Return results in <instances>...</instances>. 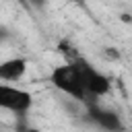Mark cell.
I'll return each mask as SVG.
<instances>
[{"instance_id":"2","label":"cell","mask_w":132,"mask_h":132,"mask_svg":"<svg viewBox=\"0 0 132 132\" xmlns=\"http://www.w3.org/2000/svg\"><path fill=\"white\" fill-rule=\"evenodd\" d=\"M78 68L80 80H82V89L87 93V101H97L99 97H105L111 91V80L107 74H103L99 68H95L89 60L85 58H74L72 60Z\"/></svg>"},{"instance_id":"4","label":"cell","mask_w":132,"mask_h":132,"mask_svg":"<svg viewBox=\"0 0 132 132\" xmlns=\"http://www.w3.org/2000/svg\"><path fill=\"white\" fill-rule=\"evenodd\" d=\"M33 105V95L27 89L8 85V82H0V109L23 116L31 109Z\"/></svg>"},{"instance_id":"3","label":"cell","mask_w":132,"mask_h":132,"mask_svg":"<svg viewBox=\"0 0 132 132\" xmlns=\"http://www.w3.org/2000/svg\"><path fill=\"white\" fill-rule=\"evenodd\" d=\"M82 107H85V116L89 118V122L93 126H97L99 130H103V132H124L126 130V124L116 109L103 107L97 101H85Z\"/></svg>"},{"instance_id":"6","label":"cell","mask_w":132,"mask_h":132,"mask_svg":"<svg viewBox=\"0 0 132 132\" xmlns=\"http://www.w3.org/2000/svg\"><path fill=\"white\" fill-rule=\"evenodd\" d=\"M58 50H60V54L66 58V62H72L74 58H78V54L74 52V47L68 43V41H60V45H58Z\"/></svg>"},{"instance_id":"1","label":"cell","mask_w":132,"mask_h":132,"mask_svg":"<svg viewBox=\"0 0 132 132\" xmlns=\"http://www.w3.org/2000/svg\"><path fill=\"white\" fill-rule=\"evenodd\" d=\"M50 82L54 85L56 91H60L66 97H70L78 103L87 101V93L82 89V80H80V74H78V68L74 62H64L60 66H54L50 72Z\"/></svg>"},{"instance_id":"5","label":"cell","mask_w":132,"mask_h":132,"mask_svg":"<svg viewBox=\"0 0 132 132\" xmlns=\"http://www.w3.org/2000/svg\"><path fill=\"white\" fill-rule=\"evenodd\" d=\"M29 68V60L23 56H14V58H6L0 62V82H19L23 80V76L27 74Z\"/></svg>"},{"instance_id":"8","label":"cell","mask_w":132,"mask_h":132,"mask_svg":"<svg viewBox=\"0 0 132 132\" xmlns=\"http://www.w3.org/2000/svg\"><path fill=\"white\" fill-rule=\"evenodd\" d=\"M105 54H107V58H111V60H118V58H120V54H118L113 47H105Z\"/></svg>"},{"instance_id":"9","label":"cell","mask_w":132,"mask_h":132,"mask_svg":"<svg viewBox=\"0 0 132 132\" xmlns=\"http://www.w3.org/2000/svg\"><path fill=\"white\" fill-rule=\"evenodd\" d=\"M8 35H10V33H8V31H6L4 27H0V43H2L4 39H8Z\"/></svg>"},{"instance_id":"7","label":"cell","mask_w":132,"mask_h":132,"mask_svg":"<svg viewBox=\"0 0 132 132\" xmlns=\"http://www.w3.org/2000/svg\"><path fill=\"white\" fill-rule=\"evenodd\" d=\"M47 2H50V0H27V4H31V6H33V8H37V10L45 8V6H47Z\"/></svg>"}]
</instances>
